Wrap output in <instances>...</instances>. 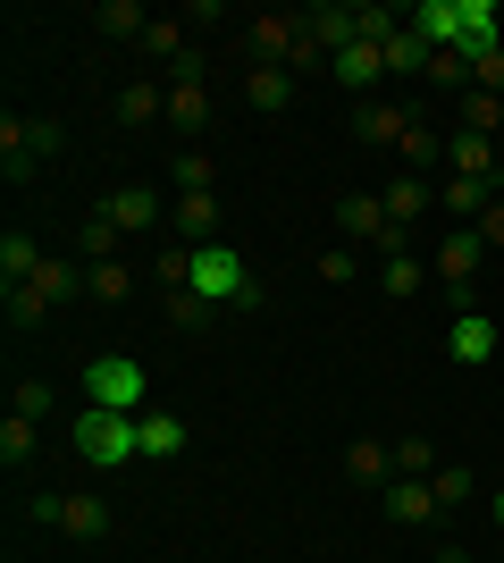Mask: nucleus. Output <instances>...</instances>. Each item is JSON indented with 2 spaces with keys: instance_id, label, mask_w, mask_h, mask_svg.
I'll return each instance as SVG.
<instances>
[{
  "instance_id": "5",
  "label": "nucleus",
  "mask_w": 504,
  "mask_h": 563,
  "mask_svg": "<svg viewBox=\"0 0 504 563\" xmlns=\"http://www.w3.org/2000/svg\"><path fill=\"white\" fill-rule=\"evenodd\" d=\"M480 253H488V244H480V228H455L446 244H437V278H446V286L462 295V286L480 278Z\"/></svg>"
},
{
  "instance_id": "14",
  "label": "nucleus",
  "mask_w": 504,
  "mask_h": 563,
  "mask_svg": "<svg viewBox=\"0 0 504 563\" xmlns=\"http://www.w3.org/2000/svg\"><path fill=\"white\" fill-rule=\"evenodd\" d=\"M379 59H387V76H412V68H429V43H421L412 25H395V34L379 43Z\"/></svg>"
},
{
  "instance_id": "35",
  "label": "nucleus",
  "mask_w": 504,
  "mask_h": 563,
  "mask_svg": "<svg viewBox=\"0 0 504 563\" xmlns=\"http://www.w3.org/2000/svg\"><path fill=\"white\" fill-rule=\"evenodd\" d=\"M471 228H480V244H496V253H504V202H488V211L471 219Z\"/></svg>"
},
{
  "instance_id": "34",
  "label": "nucleus",
  "mask_w": 504,
  "mask_h": 563,
  "mask_svg": "<svg viewBox=\"0 0 504 563\" xmlns=\"http://www.w3.org/2000/svg\"><path fill=\"white\" fill-rule=\"evenodd\" d=\"M429 488H437V505H462V496H471V471H437Z\"/></svg>"
},
{
  "instance_id": "3",
  "label": "nucleus",
  "mask_w": 504,
  "mask_h": 563,
  "mask_svg": "<svg viewBox=\"0 0 504 563\" xmlns=\"http://www.w3.org/2000/svg\"><path fill=\"white\" fill-rule=\"evenodd\" d=\"M193 295L202 303H253V269L227 244H193Z\"/></svg>"
},
{
  "instance_id": "16",
  "label": "nucleus",
  "mask_w": 504,
  "mask_h": 563,
  "mask_svg": "<svg viewBox=\"0 0 504 563\" xmlns=\"http://www.w3.org/2000/svg\"><path fill=\"white\" fill-rule=\"evenodd\" d=\"M387 514H395V521H429L437 488H429V479H395V488H387Z\"/></svg>"
},
{
  "instance_id": "17",
  "label": "nucleus",
  "mask_w": 504,
  "mask_h": 563,
  "mask_svg": "<svg viewBox=\"0 0 504 563\" xmlns=\"http://www.w3.org/2000/svg\"><path fill=\"white\" fill-rule=\"evenodd\" d=\"M446 161H455V177H480V186H488V177H496V143H488V135H455Z\"/></svg>"
},
{
  "instance_id": "9",
  "label": "nucleus",
  "mask_w": 504,
  "mask_h": 563,
  "mask_svg": "<svg viewBox=\"0 0 504 563\" xmlns=\"http://www.w3.org/2000/svg\"><path fill=\"white\" fill-rule=\"evenodd\" d=\"M294 18H253V68H278V59H294Z\"/></svg>"
},
{
  "instance_id": "11",
  "label": "nucleus",
  "mask_w": 504,
  "mask_h": 563,
  "mask_svg": "<svg viewBox=\"0 0 504 563\" xmlns=\"http://www.w3.org/2000/svg\"><path fill=\"white\" fill-rule=\"evenodd\" d=\"M34 514H51V521H59V530H76V539H93L101 521H110V514H101V505H93V496H43Z\"/></svg>"
},
{
  "instance_id": "29",
  "label": "nucleus",
  "mask_w": 504,
  "mask_h": 563,
  "mask_svg": "<svg viewBox=\"0 0 504 563\" xmlns=\"http://www.w3.org/2000/svg\"><path fill=\"white\" fill-rule=\"evenodd\" d=\"M387 295H421V261H412V253L387 261Z\"/></svg>"
},
{
  "instance_id": "8",
  "label": "nucleus",
  "mask_w": 504,
  "mask_h": 563,
  "mask_svg": "<svg viewBox=\"0 0 504 563\" xmlns=\"http://www.w3.org/2000/svg\"><path fill=\"white\" fill-rule=\"evenodd\" d=\"M328 68H336V85H345V93H370V85L387 76V59H379V43H345Z\"/></svg>"
},
{
  "instance_id": "15",
  "label": "nucleus",
  "mask_w": 504,
  "mask_h": 563,
  "mask_svg": "<svg viewBox=\"0 0 504 563\" xmlns=\"http://www.w3.org/2000/svg\"><path fill=\"white\" fill-rule=\"evenodd\" d=\"M379 202H387V219H395V228H412V219L429 211V186H421V177H412V168H404V177H395V186H387Z\"/></svg>"
},
{
  "instance_id": "32",
  "label": "nucleus",
  "mask_w": 504,
  "mask_h": 563,
  "mask_svg": "<svg viewBox=\"0 0 504 563\" xmlns=\"http://www.w3.org/2000/svg\"><path fill=\"white\" fill-rule=\"evenodd\" d=\"M429 76H437V85H462V76H471V59H462V51H429Z\"/></svg>"
},
{
  "instance_id": "12",
  "label": "nucleus",
  "mask_w": 504,
  "mask_h": 563,
  "mask_svg": "<svg viewBox=\"0 0 504 563\" xmlns=\"http://www.w3.org/2000/svg\"><path fill=\"white\" fill-rule=\"evenodd\" d=\"M446 345H455V362H488V353H496V320H480V311H462L455 329H446Z\"/></svg>"
},
{
  "instance_id": "27",
  "label": "nucleus",
  "mask_w": 504,
  "mask_h": 563,
  "mask_svg": "<svg viewBox=\"0 0 504 563\" xmlns=\"http://www.w3.org/2000/svg\"><path fill=\"white\" fill-rule=\"evenodd\" d=\"M101 34H152V18L135 0H110V9H101Z\"/></svg>"
},
{
  "instance_id": "23",
  "label": "nucleus",
  "mask_w": 504,
  "mask_h": 563,
  "mask_svg": "<svg viewBox=\"0 0 504 563\" xmlns=\"http://www.w3.org/2000/svg\"><path fill=\"white\" fill-rule=\"evenodd\" d=\"M160 110H168V85H135V93H119V118H126V126H152Z\"/></svg>"
},
{
  "instance_id": "7",
  "label": "nucleus",
  "mask_w": 504,
  "mask_h": 563,
  "mask_svg": "<svg viewBox=\"0 0 504 563\" xmlns=\"http://www.w3.org/2000/svg\"><path fill=\"white\" fill-rule=\"evenodd\" d=\"M51 295H68V261H43L25 286H9V311H18V320H43Z\"/></svg>"
},
{
  "instance_id": "26",
  "label": "nucleus",
  "mask_w": 504,
  "mask_h": 563,
  "mask_svg": "<svg viewBox=\"0 0 504 563\" xmlns=\"http://www.w3.org/2000/svg\"><path fill=\"white\" fill-rule=\"evenodd\" d=\"M504 126V101L496 93H471V110H462V135H496Z\"/></svg>"
},
{
  "instance_id": "4",
  "label": "nucleus",
  "mask_w": 504,
  "mask_h": 563,
  "mask_svg": "<svg viewBox=\"0 0 504 563\" xmlns=\"http://www.w3.org/2000/svg\"><path fill=\"white\" fill-rule=\"evenodd\" d=\"M446 51H462V59L504 51V9H496V0H462V25H455V43H446Z\"/></svg>"
},
{
  "instance_id": "2",
  "label": "nucleus",
  "mask_w": 504,
  "mask_h": 563,
  "mask_svg": "<svg viewBox=\"0 0 504 563\" xmlns=\"http://www.w3.org/2000/svg\"><path fill=\"white\" fill-rule=\"evenodd\" d=\"M144 396H152V371H144V362H126V353L85 362V404H101V412H144Z\"/></svg>"
},
{
  "instance_id": "19",
  "label": "nucleus",
  "mask_w": 504,
  "mask_h": 563,
  "mask_svg": "<svg viewBox=\"0 0 504 563\" xmlns=\"http://www.w3.org/2000/svg\"><path fill=\"white\" fill-rule=\"evenodd\" d=\"M85 295H93V303H126V295H135V269H126V261H93Z\"/></svg>"
},
{
  "instance_id": "36",
  "label": "nucleus",
  "mask_w": 504,
  "mask_h": 563,
  "mask_svg": "<svg viewBox=\"0 0 504 563\" xmlns=\"http://www.w3.org/2000/svg\"><path fill=\"white\" fill-rule=\"evenodd\" d=\"M110 244H119V228H110V219H93V228H85V253L110 261Z\"/></svg>"
},
{
  "instance_id": "22",
  "label": "nucleus",
  "mask_w": 504,
  "mask_h": 563,
  "mask_svg": "<svg viewBox=\"0 0 504 563\" xmlns=\"http://www.w3.org/2000/svg\"><path fill=\"white\" fill-rule=\"evenodd\" d=\"M361 135H370V143H404V135H412V118L395 110V101H370V110H361Z\"/></svg>"
},
{
  "instance_id": "13",
  "label": "nucleus",
  "mask_w": 504,
  "mask_h": 563,
  "mask_svg": "<svg viewBox=\"0 0 504 563\" xmlns=\"http://www.w3.org/2000/svg\"><path fill=\"white\" fill-rule=\"evenodd\" d=\"M168 118H177V126H202V118H211V85H202V76H177V85H168Z\"/></svg>"
},
{
  "instance_id": "31",
  "label": "nucleus",
  "mask_w": 504,
  "mask_h": 563,
  "mask_svg": "<svg viewBox=\"0 0 504 563\" xmlns=\"http://www.w3.org/2000/svg\"><path fill=\"white\" fill-rule=\"evenodd\" d=\"M43 412H51V387H43V378H25V387H18V421H43Z\"/></svg>"
},
{
  "instance_id": "25",
  "label": "nucleus",
  "mask_w": 504,
  "mask_h": 563,
  "mask_svg": "<svg viewBox=\"0 0 504 563\" xmlns=\"http://www.w3.org/2000/svg\"><path fill=\"white\" fill-rule=\"evenodd\" d=\"M0 269H9V286H25L34 269H43V253H34L25 235H9V244H0Z\"/></svg>"
},
{
  "instance_id": "20",
  "label": "nucleus",
  "mask_w": 504,
  "mask_h": 563,
  "mask_svg": "<svg viewBox=\"0 0 504 563\" xmlns=\"http://www.w3.org/2000/svg\"><path fill=\"white\" fill-rule=\"evenodd\" d=\"M244 101L253 110H287V68H244Z\"/></svg>"
},
{
  "instance_id": "10",
  "label": "nucleus",
  "mask_w": 504,
  "mask_h": 563,
  "mask_svg": "<svg viewBox=\"0 0 504 563\" xmlns=\"http://www.w3.org/2000/svg\"><path fill=\"white\" fill-rule=\"evenodd\" d=\"M345 228H354V244H395V219H387V202H370V194H354V202H345Z\"/></svg>"
},
{
  "instance_id": "21",
  "label": "nucleus",
  "mask_w": 504,
  "mask_h": 563,
  "mask_svg": "<svg viewBox=\"0 0 504 563\" xmlns=\"http://www.w3.org/2000/svg\"><path fill=\"white\" fill-rule=\"evenodd\" d=\"M437 202H446V211H455L462 228H471V219L488 211V186H480V177H446V194H437Z\"/></svg>"
},
{
  "instance_id": "24",
  "label": "nucleus",
  "mask_w": 504,
  "mask_h": 563,
  "mask_svg": "<svg viewBox=\"0 0 504 563\" xmlns=\"http://www.w3.org/2000/svg\"><path fill=\"white\" fill-rule=\"evenodd\" d=\"M168 211H177V228H193V235H211V228H219V194H177V202H168Z\"/></svg>"
},
{
  "instance_id": "28",
  "label": "nucleus",
  "mask_w": 504,
  "mask_h": 563,
  "mask_svg": "<svg viewBox=\"0 0 504 563\" xmlns=\"http://www.w3.org/2000/svg\"><path fill=\"white\" fill-rule=\"evenodd\" d=\"M471 85H480V93H496V101H504V51H480V59H471Z\"/></svg>"
},
{
  "instance_id": "6",
  "label": "nucleus",
  "mask_w": 504,
  "mask_h": 563,
  "mask_svg": "<svg viewBox=\"0 0 504 563\" xmlns=\"http://www.w3.org/2000/svg\"><path fill=\"white\" fill-rule=\"evenodd\" d=\"M101 219H110V228H160V219H168V202H160V194H152V186H119V194H110V211H101Z\"/></svg>"
},
{
  "instance_id": "18",
  "label": "nucleus",
  "mask_w": 504,
  "mask_h": 563,
  "mask_svg": "<svg viewBox=\"0 0 504 563\" xmlns=\"http://www.w3.org/2000/svg\"><path fill=\"white\" fill-rule=\"evenodd\" d=\"M135 429H144V454H152V463H168V454H186V421H168V412H144Z\"/></svg>"
},
{
  "instance_id": "30",
  "label": "nucleus",
  "mask_w": 504,
  "mask_h": 563,
  "mask_svg": "<svg viewBox=\"0 0 504 563\" xmlns=\"http://www.w3.org/2000/svg\"><path fill=\"white\" fill-rule=\"evenodd\" d=\"M0 454H9V463H25V454H34V421H18V412H9V429H0Z\"/></svg>"
},
{
  "instance_id": "1",
  "label": "nucleus",
  "mask_w": 504,
  "mask_h": 563,
  "mask_svg": "<svg viewBox=\"0 0 504 563\" xmlns=\"http://www.w3.org/2000/svg\"><path fill=\"white\" fill-rule=\"evenodd\" d=\"M135 421H144V412H101V404H85V412H76V454L93 471H126L144 454V429Z\"/></svg>"
},
{
  "instance_id": "37",
  "label": "nucleus",
  "mask_w": 504,
  "mask_h": 563,
  "mask_svg": "<svg viewBox=\"0 0 504 563\" xmlns=\"http://www.w3.org/2000/svg\"><path fill=\"white\" fill-rule=\"evenodd\" d=\"M496 521H504V496H496Z\"/></svg>"
},
{
  "instance_id": "33",
  "label": "nucleus",
  "mask_w": 504,
  "mask_h": 563,
  "mask_svg": "<svg viewBox=\"0 0 504 563\" xmlns=\"http://www.w3.org/2000/svg\"><path fill=\"white\" fill-rule=\"evenodd\" d=\"M387 463H395V446H354V479H379Z\"/></svg>"
}]
</instances>
